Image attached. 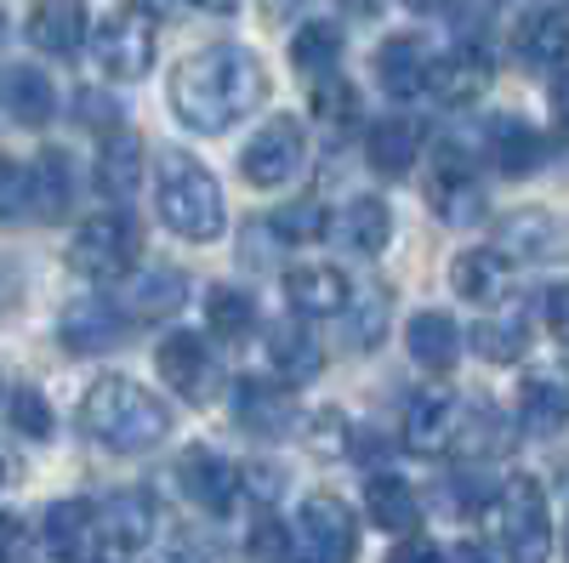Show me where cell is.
Segmentation results:
<instances>
[{
	"mask_svg": "<svg viewBox=\"0 0 569 563\" xmlns=\"http://www.w3.org/2000/svg\"><path fill=\"white\" fill-rule=\"evenodd\" d=\"M268 98V69L246 46H206V52L182 58L171 74V109L194 131H228L246 114H257Z\"/></svg>",
	"mask_w": 569,
	"mask_h": 563,
	"instance_id": "obj_1",
	"label": "cell"
},
{
	"mask_svg": "<svg viewBox=\"0 0 569 563\" xmlns=\"http://www.w3.org/2000/svg\"><path fill=\"white\" fill-rule=\"evenodd\" d=\"M80 428L103 450L137 455V450H154L171 433V410L149 388H137L131 375H98L80 399Z\"/></svg>",
	"mask_w": 569,
	"mask_h": 563,
	"instance_id": "obj_2",
	"label": "cell"
},
{
	"mask_svg": "<svg viewBox=\"0 0 569 563\" xmlns=\"http://www.w3.org/2000/svg\"><path fill=\"white\" fill-rule=\"evenodd\" d=\"M154 205H160V217H166V228L177 233V240H194V245H211L222 233V222H228L217 177L188 154H160Z\"/></svg>",
	"mask_w": 569,
	"mask_h": 563,
	"instance_id": "obj_3",
	"label": "cell"
},
{
	"mask_svg": "<svg viewBox=\"0 0 569 563\" xmlns=\"http://www.w3.org/2000/svg\"><path fill=\"white\" fill-rule=\"evenodd\" d=\"M137 262H142V222L126 211L80 222L69 240V268L86 279H126Z\"/></svg>",
	"mask_w": 569,
	"mask_h": 563,
	"instance_id": "obj_4",
	"label": "cell"
},
{
	"mask_svg": "<svg viewBox=\"0 0 569 563\" xmlns=\"http://www.w3.org/2000/svg\"><path fill=\"white\" fill-rule=\"evenodd\" d=\"M91 52L109 80H142L154 63V18L142 7H114L98 29H91Z\"/></svg>",
	"mask_w": 569,
	"mask_h": 563,
	"instance_id": "obj_5",
	"label": "cell"
},
{
	"mask_svg": "<svg viewBox=\"0 0 569 563\" xmlns=\"http://www.w3.org/2000/svg\"><path fill=\"white\" fill-rule=\"evenodd\" d=\"M501 541L512 563H547L552 557V519H547V495L536 479H507L501 484Z\"/></svg>",
	"mask_w": 569,
	"mask_h": 563,
	"instance_id": "obj_6",
	"label": "cell"
},
{
	"mask_svg": "<svg viewBox=\"0 0 569 563\" xmlns=\"http://www.w3.org/2000/svg\"><path fill=\"white\" fill-rule=\"evenodd\" d=\"M427 200L445 222H485V182L472 171L461 143L433 149V177H427Z\"/></svg>",
	"mask_w": 569,
	"mask_h": 563,
	"instance_id": "obj_7",
	"label": "cell"
},
{
	"mask_svg": "<svg viewBox=\"0 0 569 563\" xmlns=\"http://www.w3.org/2000/svg\"><path fill=\"white\" fill-rule=\"evenodd\" d=\"M302 160H308V131L297 120H273L246 143L240 171H246L251 188H279V182H291L302 171Z\"/></svg>",
	"mask_w": 569,
	"mask_h": 563,
	"instance_id": "obj_8",
	"label": "cell"
},
{
	"mask_svg": "<svg viewBox=\"0 0 569 563\" xmlns=\"http://www.w3.org/2000/svg\"><path fill=\"white\" fill-rule=\"evenodd\" d=\"M302 546L313 563H353L359 557V519L337 495H308L302 501Z\"/></svg>",
	"mask_w": 569,
	"mask_h": 563,
	"instance_id": "obj_9",
	"label": "cell"
},
{
	"mask_svg": "<svg viewBox=\"0 0 569 563\" xmlns=\"http://www.w3.org/2000/svg\"><path fill=\"white\" fill-rule=\"evenodd\" d=\"M154 535V501L137 495V490H120L98 506V552L103 557H137Z\"/></svg>",
	"mask_w": 569,
	"mask_h": 563,
	"instance_id": "obj_10",
	"label": "cell"
},
{
	"mask_svg": "<svg viewBox=\"0 0 569 563\" xmlns=\"http://www.w3.org/2000/svg\"><path fill=\"white\" fill-rule=\"evenodd\" d=\"M154 359H160L166 388L182 393L188 404H206V399L217 393V359H211V348H206L194 331H171Z\"/></svg>",
	"mask_w": 569,
	"mask_h": 563,
	"instance_id": "obj_11",
	"label": "cell"
},
{
	"mask_svg": "<svg viewBox=\"0 0 569 563\" xmlns=\"http://www.w3.org/2000/svg\"><path fill=\"white\" fill-rule=\"evenodd\" d=\"M461 433H467L461 399H450V393H416L410 399V410H405V444L416 455H445V450L461 444Z\"/></svg>",
	"mask_w": 569,
	"mask_h": 563,
	"instance_id": "obj_12",
	"label": "cell"
},
{
	"mask_svg": "<svg viewBox=\"0 0 569 563\" xmlns=\"http://www.w3.org/2000/svg\"><path fill=\"white\" fill-rule=\"evenodd\" d=\"M177 484H182V495L194 501V506H206V512H233V501H240V484H246V473L233 461H222L217 450H188L182 461H177Z\"/></svg>",
	"mask_w": 569,
	"mask_h": 563,
	"instance_id": "obj_13",
	"label": "cell"
},
{
	"mask_svg": "<svg viewBox=\"0 0 569 563\" xmlns=\"http://www.w3.org/2000/svg\"><path fill=\"white\" fill-rule=\"evenodd\" d=\"M518 415L536 433H558L569 428V364H530L525 382H518Z\"/></svg>",
	"mask_w": 569,
	"mask_h": 563,
	"instance_id": "obj_14",
	"label": "cell"
},
{
	"mask_svg": "<svg viewBox=\"0 0 569 563\" xmlns=\"http://www.w3.org/2000/svg\"><path fill=\"white\" fill-rule=\"evenodd\" d=\"M501 257L558 262V257H569V228L547 211H512V217H501Z\"/></svg>",
	"mask_w": 569,
	"mask_h": 563,
	"instance_id": "obj_15",
	"label": "cell"
},
{
	"mask_svg": "<svg viewBox=\"0 0 569 563\" xmlns=\"http://www.w3.org/2000/svg\"><path fill=\"white\" fill-rule=\"evenodd\" d=\"M450 291L467 296L472 308H496V302H507V291H512V262H507L496 245L461 251V257L450 262Z\"/></svg>",
	"mask_w": 569,
	"mask_h": 563,
	"instance_id": "obj_16",
	"label": "cell"
},
{
	"mask_svg": "<svg viewBox=\"0 0 569 563\" xmlns=\"http://www.w3.org/2000/svg\"><path fill=\"white\" fill-rule=\"evenodd\" d=\"M485 149H490V160H496L501 177H536L541 160H547L541 131L530 120H518V114H496L485 125Z\"/></svg>",
	"mask_w": 569,
	"mask_h": 563,
	"instance_id": "obj_17",
	"label": "cell"
},
{
	"mask_svg": "<svg viewBox=\"0 0 569 563\" xmlns=\"http://www.w3.org/2000/svg\"><path fill=\"white\" fill-rule=\"evenodd\" d=\"M376 80H382L388 98H421V91H433V58L416 34H393L376 52Z\"/></svg>",
	"mask_w": 569,
	"mask_h": 563,
	"instance_id": "obj_18",
	"label": "cell"
},
{
	"mask_svg": "<svg viewBox=\"0 0 569 563\" xmlns=\"http://www.w3.org/2000/svg\"><path fill=\"white\" fill-rule=\"evenodd\" d=\"M268 359H273V370H279L284 388H308L313 375L325 370V348H319V336L308 331V319L273 324V331H268Z\"/></svg>",
	"mask_w": 569,
	"mask_h": 563,
	"instance_id": "obj_19",
	"label": "cell"
},
{
	"mask_svg": "<svg viewBox=\"0 0 569 563\" xmlns=\"http://www.w3.org/2000/svg\"><path fill=\"white\" fill-rule=\"evenodd\" d=\"M40 541L58 563H80L98 552V506L91 501H58L40 524Z\"/></svg>",
	"mask_w": 569,
	"mask_h": 563,
	"instance_id": "obj_20",
	"label": "cell"
},
{
	"mask_svg": "<svg viewBox=\"0 0 569 563\" xmlns=\"http://www.w3.org/2000/svg\"><path fill=\"white\" fill-rule=\"evenodd\" d=\"M284 296H291L297 319H330V313H348V279L330 262H302L284 273Z\"/></svg>",
	"mask_w": 569,
	"mask_h": 563,
	"instance_id": "obj_21",
	"label": "cell"
},
{
	"mask_svg": "<svg viewBox=\"0 0 569 563\" xmlns=\"http://www.w3.org/2000/svg\"><path fill=\"white\" fill-rule=\"evenodd\" d=\"M91 23H86V7L80 0H34L29 12V40L40 46L46 58H74L86 46Z\"/></svg>",
	"mask_w": 569,
	"mask_h": 563,
	"instance_id": "obj_22",
	"label": "cell"
},
{
	"mask_svg": "<svg viewBox=\"0 0 569 563\" xmlns=\"http://www.w3.org/2000/svg\"><path fill=\"white\" fill-rule=\"evenodd\" d=\"M58 336H63L69 353H103L126 336V313L109 308V302H74V308H63Z\"/></svg>",
	"mask_w": 569,
	"mask_h": 563,
	"instance_id": "obj_23",
	"label": "cell"
},
{
	"mask_svg": "<svg viewBox=\"0 0 569 563\" xmlns=\"http://www.w3.org/2000/svg\"><path fill=\"white\" fill-rule=\"evenodd\" d=\"M182 302H188V279H182L177 268H142V273L131 279V291H126L120 313L149 324V319H171Z\"/></svg>",
	"mask_w": 569,
	"mask_h": 563,
	"instance_id": "obj_24",
	"label": "cell"
},
{
	"mask_svg": "<svg viewBox=\"0 0 569 563\" xmlns=\"http://www.w3.org/2000/svg\"><path fill=\"white\" fill-rule=\"evenodd\" d=\"M233 421L257 439H273V433L291 428V399L268 382H257V375H240V382H233Z\"/></svg>",
	"mask_w": 569,
	"mask_h": 563,
	"instance_id": "obj_25",
	"label": "cell"
},
{
	"mask_svg": "<svg viewBox=\"0 0 569 563\" xmlns=\"http://www.w3.org/2000/svg\"><path fill=\"white\" fill-rule=\"evenodd\" d=\"M485 86H490V58L479 52V46H472V52H467V46H456L445 63H433V98L450 103V109L485 98Z\"/></svg>",
	"mask_w": 569,
	"mask_h": 563,
	"instance_id": "obj_26",
	"label": "cell"
},
{
	"mask_svg": "<svg viewBox=\"0 0 569 563\" xmlns=\"http://www.w3.org/2000/svg\"><path fill=\"white\" fill-rule=\"evenodd\" d=\"M518 58L536 69H558L569 58V12L563 7H541L518 23Z\"/></svg>",
	"mask_w": 569,
	"mask_h": 563,
	"instance_id": "obj_27",
	"label": "cell"
},
{
	"mask_svg": "<svg viewBox=\"0 0 569 563\" xmlns=\"http://www.w3.org/2000/svg\"><path fill=\"white\" fill-rule=\"evenodd\" d=\"M405 348L421 370H450L456 353H461V331H456L450 313H416L405 324Z\"/></svg>",
	"mask_w": 569,
	"mask_h": 563,
	"instance_id": "obj_28",
	"label": "cell"
},
{
	"mask_svg": "<svg viewBox=\"0 0 569 563\" xmlns=\"http://www.w3.org/2000/svg\"><path fill=\"white\" fill-rule=\"evenodd\" d=\"M365 506H370L376 530H388V535H410V530L421 524L416 490H410L405 479H393V473H376V479L365 484Z\"/></svg>",
	"mask_w": 569,
	"mask_h": 563,
	"instance_id": "obj_29",
	"label": "cell"
},
{
	"mask_svg": "<svg viewBox=\"0 0 569 563\" xmlns=\"http://www.w3.org/2000/svg\"><path fill=\"white\" fill-rule=\"evenodd\" d=\"M29 188H34V217H46V222L69 217V205H74V165H69V154L46 149L34 160V171H29Z\"/></svg>",
	"mask_w": 569,
	"mask_h": 563,
	"instance_id": "obj_30",
	"label": "cell"
},
{
	"mask_svg": "<svg viewBox=\"0 0 569 563\" xmlns=\"http://www.w3.org/2000/svg\"><path fill=\"white\" fill-rule=\"evenodd\" d=\"M142 182V143L137 131H109L103 137V154H98V188L114 200H131Z\"/></svg>",
	"mask_w": 569,
	"mask_h": 563,
	"instance_id": "obj_31",
	"label": "cell"
},
{
	"mask_svg": "<svg viewBox=\"0 0 569 563\" xmlns=\"http://www.w3.org/2000/svg\"><path fill=\"white\" fill-rule=\"evenodd\" d=\"M365 154H370V165L382 177H405L416 165V154H421V137H416L410 120H376L370 137H365Z\"/></svg>",
	"mask_w": 569,
	"mask_h": 563,
	"instance_id": "obj_32",
	"label": "cell"
},
{
	"mask_svg": "<svg viewBox=\"0 0 569 563\" xmlns=\"http://www.w3.org/2000/svg\"><path fill=\"white\" fill-rule=\"evenodd\" d=\"M0 91H7V109H12L18 125H46L52 109H58V91L40 69H12L7 80H0Z\"/></svg>",
	"mask_w": 569,
	"mask_h": 563,
	"instance_id": "obj_33",
	"label": "cell"
},
{
	"mask_svg": "<svg viewBox=\"0 0 569 563\" xmlns=\"http://www.w3.org/2000/svg\"><path fill=\"white\" fill-rule=\"evenodd\" d=\"M206 324L217 342H246L257 331V302L240 285H211L206 291Z\"/></svg>",
	"mask_w": 569,
	"mask_h": 563,
	"instance_id": "obj_34",
	"label": "cell"
},
{
	"mask_svg": "<svg viewBox=\"0 0 569 563\" xmlns=\"http://www.w3.org/2000/svg\"><path fill=\"white\" fill-rule=\"evenodd\" d=\"M342 240L359 251V257H376L388 240H393V211L382 205V200H353L348 205V217H342Z\"/></svg>",
	"mask_w": 569,
	"mask_h": 563,
	"instance_id": "obj_35",
	"label": "cell"
},
{
	"mask_svg": "<svg viewBox=\"0 0 569 563\" xmlns=\"http://www.w3.org/2000/svg\"><path fill=\"white\" fill-rule=\"evenodd\" d=\"M308 103H313V120L337 125V131H348V125L359 120V91H353V80H342V74H313Z\"/></svg>",
	"mask_w": 569,
	"mask_h": 563,
	"instance_id": "obj_36",
	"label": "cell"
},
{
	"mask_svg": "<svg viewBox=\"0 0 569 563\" xmlns=\"http://www.w3.org/2000/svg\"><path fill=\"white\" fill-rule=\"evenodd\" d=\"M342 58V29L337 23H302L291 40V63L302 74H330V63Z\"/></svg>",
	"mask_w": 569,
	"mask_h": 563,
	"instance_id": "obj_37",
	"label": "cell"
},
{
	"mask_svg": "<svg viewBox=\"0 0 569 563\" xmlns=\"http://www.w3.org/2000/svg\"><path fill=\"white\" fill-rule=\"evenodd\" d=\"M472 348H479L490 364H512V359H525V348H530V324H525V319L472 324Z\"/></svg>",
	"mask_w": 569,
	"mask_h": 563,
	"instance_id": "obj_38",
	"label": "cell"
},
{
	"mask_svg": "<svg viewBox=\"0 0 569 563\" xmlns=\"http://www.w3.org/2000/svg\"><path fill=\"white\" fill-rule=\"evenodd\" d=\"M325 228H330V217H325L319 200H297L273 217V233L284 245H313V240H325Z\"/></svg>",
	"mask_w": 569,
	"mask_h": 563,
	"instance_id": "obj_39",
	"label": "cell"
},
{
	"mask_svg": "<svg viewBox=\"0 0 569 563\" xmlns=\"http://www.w3.org/2000/svg\"><path fill=\"white\" fill-rule=\"evenodd\" d=\"M251 557H257V563H308L302 546H297V535L284 530L279 519H257V530H251Z\"/></svg>",
	"mask_w": 569,
	"mask_h": 563,
	"instance_id": "obj_40",
	"label": "cell"
},
{
	"mask_svg": "<svg viewBox=\"0 0 569 563\" xmlns=\"http://www.w3.org/2000/svg\"><path fill=\"white\" fill-rule=\"evenodd\" d=\"M34 217V188H29V171L0 160V222H23Z\"/></svg>",
	"mask_w": 569,
	"mask_h": 563,
	"instance_id": "obj_41",
	"label": "cell"
},
{
	"mask_svg": "<svg viewBox=\"0 0 569 563\" xmlns=\"http://www.w3.org/2000/svg\"><path fill=\"white\" fill-rule=\"evenodd\" d=\"M7 410H12V428H18V433H29V439L52 433V410H46V399H40L34 388H18Z\"/></svg>",
	"mask_w": 569,
	"mask_h": 563,
	"instance_id": "obj_42",
	"label": "cell"
},
{
	"mask_svg": "<svg viewBox=\"0 0 569 563\" xmlns=\"http://www.w3.org/2000/svg\"><path fill=\"white\" fill-rule=\"evenodd\" d=\"M382 331H388V291H365L353 313V342L370 348V342H382Z\"/></svg>",
	"mask_w": 569,
	"mask_h": 563,
	"instance_id": "obj_43",
	"label": "cell"
},
{
	"mask_svg": "<svg viewBox=\"0 0 569 563\" xmlns=\"http://www.w3.org/2000/svg\"><path fill=\"white\" fill-rule=\"evenodd\" d=\"M388 563H445V552H439L433 541H399V546L388 552Z\"/></svg>",
	"mask_w": 569,
	"mask_h": 563,
	"instance_id": "obj_44",
	"label": "cell"
},
{
	"mask_svg": "<svg viewBox=\"0 0 569 563\" xmlns=\"http://www.w3.org/2000/svg\"><path fill=\"white\" fill-rule=\"evenodd\" d=\"M547 324H552V336L569 348V285H558V291L547 296Z\"/></svg>",
	"mask_w": 569,
	"mask_h": 563,
	"instance_id": "obj_45",
	"label": "cell"
},
{
	"mask_svg": "<svg viewBox=\"0 0 569 563\" xmlns=\"http://www.w3.org/2000/svg\"><path fill=\"white\" fill-rule=\"evenodd\" d=\"M302 12V0H262V18L268 23H284V18H297Z\"/></svg>",
	"mask_w": 569,
	"mask_h": 563,
	"instance_id": "obj_46",
	"label": "cell"
},
{
	"mask_svg": "<svg viewBox=\"0 0 569 563\" xmlns=\"http://www.w3.org/2000/svg\"><path fill=\"white\" fill-rule=\"evenodd\" d=\"M445 563H490V557H485V546L461 541V546H450V552H445Z\"/></svg>",
	"mask_w": 569,
	"mask_h": 563,
	"instance_id": "obj_47",
	"label": "cell"
},
{
	"mask_svg": "<svg viewBox=\"0 0 569 563\" xmlns=\"http://www.w3.org/2000/svg\"><path fill=\"white\" fill-rule=\"evenodd\" d=\"M12 546H18V519L0 512V557H12Z\"/></svg>",
	"mask_w": 569,
	"mask_h": 563,
	"instance_id": "obj_48",
	"label": "cell"
},
{
	"mask_svg": "<svg viewBox=\"0 0 569 563\" xmlns=\"http://www.w3.org/2000/svg\"><path fill=\"white\" fill-rule=\"evenodd\" d=\"M80 114H86V120H120V114H114V109H109L103 98H91V91L80 98Z\"/></svg>",
	"mask_w": 569,
	"mask_h": 563,
	"instance_id": "obj_49",
	"label": "cell"
},
{
	"mask_svg": "<svg viewBox=\"0 0 569 563\" xmlns=\"http://www.w3.org/2000/svg\"><path fill=\"white\" fill-rule=\"evenodd\" d=\"M552 114L569 125V74H558V86H552Z\"/></svg>",
	"mask_w": 569,
	"mask_h": 563,
	"instance_id": "obj_50",
	"label": "cell"
},
{
	"mask_svg": "<svg viewBox=\"0 0 569 563\" xmlns=\"http://www.w3.org/2000/svg\"><path fill=\"white\" fill-rule=\"evenodd\" d=\"M200 12H211V18H228V12H240V0H194Z\"/></svg>",
	"mask_w": 569,
	"mask_h": 563,
	"instance_id": "obj_51",
	"label": "cell"
},
{
	"mask_svg": "<svg viewBox=\"0 0 569 563\" xmlns=\"http://www.w3.org/2000/svg\"><path fill=\"white\" fill-rule=\"evenodd\" d=\"M405 7H410V12H445L450 0H405Z\"/></svg>",
	"mask_w": 569,
	"mask_h": 563,
	"instance_id": "obj_52",
	"label": "cell"
},
{
	"mask_svg": "<svg viewBox=\"0 0 569 563\" xmlns=\"http://www.w3.org/2000/svg\"><path fill=\"white\" fill-rule=\"evenodd\" d=\"M342 7H348V12H359V18H365V12H376V0H342Z\"/></svg>",
	"mask_w": 569,
	"mask_h": 563,
	"instance_id": "obj_53",
	"label": "cell"
},
{
	"mask_svg": "<svg viewBox=\"0 0 569 563\" xmlns=\"http://www.w3.org/2000/svg\"><path fill=\"white\" fill-rule=\"evenodd\" d=\"M154 563H194V557H182V552H166V557H154Z\"/></svg>",
	"mask_w": 569,
	"mask_h": 563,
	"instance_id": "obj_54",
	"label": "cell"
},
{
	"mask_svg": "<svg viewBox=\"0 0 569 563\" xmlns=\"http://www.w3.org/2000/svg\"><path fill=\"white\" fill-rule=\"evenodd\" d=\"M7 473H12V466H7V455H0V484H7Z\"/></svg>",
	"mask_w": 569,
	"mask_h": 563,
	"instance_id": "obj_55",
	"label": "cell"
},
{
	"mask_svg": "<svg viewBox=\"0 0 569 563\" xmlns=\"http://www.w3.org/2000/svg\"><path fill=\"white\" fill-rule=\"evenodd\" d=\"M563 552H569V524H563Z\"/></svg>",
	"mask_w": 569,
	"mask_h": 563,
	"instance_id": "obj_56",
	"label": "cell"
},
{
	"mask_svg": "<svg viewBox=\"0 0 569 563\" xmlns=\"http://www.w3.org/2000/svg\"><path fill=\"white\" fill-rule=\"evenodd\" d=\"M0 34H7V12H0Z\"/></svg>",
	"mask_w": 569,
	"mask_h": 563,
	"instance_id": "obj_57",
	"label": "cell"
}]
</instances>
